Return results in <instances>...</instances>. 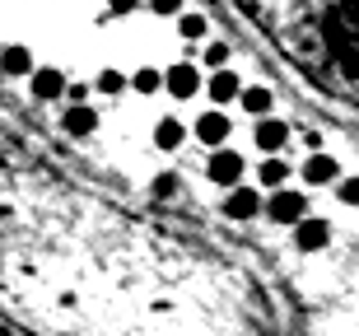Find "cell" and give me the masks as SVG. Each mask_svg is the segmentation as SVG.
<instances>
[{
  "label": "cell",
  "instance_id": "cb8c5ba5",
  "mask_svg": "<svg viewBox=\"0 0 359 336\" xmlns=\"http://www.w3.org/2000/svg\"><path fill=\"white\" fill-rule=\"evenodd\" d=\"M145 0H107V10L112 14H131V10H140Z\"/></svg>",
  "mask_w": 359,
  "mask_h": 336
},
{
  "label": "cell",
  "instance_id": "5bb4252c",
  "mask_svg": "<svg viewBox=\"0 0 359 336\" xmlns=\"http://www.w3.org/2000/svg\"><path fill=\"white\" fill-rule=\"evenodd\" d=\"M243 112H252V117H266L271 112V103H276V94H271L266 84H252V89H243Z\"/></svg>",
  "mask_w": 359,
  "mask_h": 336
},
{
  "label": "cell",
  "instance_id": "6da1fadb",
  "mask_svg": "<svg viewBox=\"0 0 359 336\" xmlns=\"http://www.w3.org/2000/svg\"><path fill=\"white\" fill-rule=\"evenodd\" d=\"M238 10L304 80L359 103V0H238Z\"/></svg>",
  "mask_w": 359,
  "mask_h": 336
},
{
  "label": "cell",
  "instance_id": "ffe728a7",
  "mask_svg": "<svg viewBox=\"0 0 359 336\" xmlns=\"http://www.w3.org/2000/svg\"><path fill=\"white\" fill-rule=\"evenodd\" d=\"M126 75H121V70H103V75H98V94H121V89H126Z\"/></svg>",
  "mask_w": 359,
  "mask_h": 336
},
{
  "label": "cell",
  "instance_id": "d6986e66",
  "mask_svg": "<svg viewBox=\"0 0 359 336\" xmlns=\"http://www.w3.org/2000/svg\"><path fill=\"white\" fill-rule=\"evenodd\" d=\"M177 187H182V177H177V173H159L154 182H149V191H154L159 201H173V196H177Z\"/></svg>",
  "mask_w": 359,
  "mask_h": 336
},
{
  "label": "cell",
  "instance_id": "7402d4cb",
  "mask_svg": "<svg viewBox=\"0 0 359 336\" xmlns=\"http://www.w3.org/2000/svg\"><path fill=\"white\" fill-rule=\"evenodd\" d=\"M346 206H359V177H341V191H336Z\"/></svg>",
  "mask_w": 359,
  "mask_h": 336
},
{
  "label": "cell",
  "instance_id": "277c9868",
  "mask_svg": "<svg viewBox=\"0 0 359 336\" xmlns=\"http://www.w3.org/2000/svg\"><path fill=\"white\" fill-rule=\"evenodd\" d=\"M262 210H266V206H262V191H252V187H229V196H224V215L229 220L248 224V220H257Z\"/></svg>",
  "mask_w": 359,
  "mask_h": 336
},
{
  "label": "cell",
  "instance_id": "4fadbf2b",
  "mask_svg": "<svg viewBox=\"0 0 359 336\" xmlns=\"http://www.w3.org/2000/svg\"><path fill=\"white\" fill-rule=\"evenodd\" d=\"M61 126H66V135H93V131H98V112H93L89 103H75Z\"/></svg>",
  "mask_w": 359,
  "mask_h": 336
},
{
  "label": "cell",
  "instance_id": "603a6c76",
  "mask_svg": "<svg viewBox=\"0 0 359 336\" xmlns=\"http://www.w3.org/2000/svg\"><path fill=\"white\" fill-rule=\"evenodd\" d=\"M154 14H182V0H145Z\"/></svg>",
  "mask_w": 359,
  "mask_h": 336
},
{
  "label": "cell",
  "instance_id": "8992f818",
  "mask_svg": "<svg viewBox=\"0 0 359 336\" xmlns=\"http://www.w3.org/2000/svg\"><path fill=\"white\" fill-rule=\"evenodd\" d=\"M294 243H299V253H322L327 243H332V224L327 220H299L294 224Z\"/></svg>",
  "mask_w": 359,
  "mask_h": 336
},
{
  "label": "cell",
  "instance_id": "3957f363",
  "mask_svg": "<svg viewBox=\"0 0 359 336\" xmlns=\"http://www.w3.org/2000/svg\"><path fill=\"white\" fill-rule=\"evenodd\" d=\"M266 215L276 220V224H299V220L308 215V196H304V191L276 187V191H271V201H266Z\"/></svg>",
  "mask_w": 359,
  "mask_h": 336
},
{
  "label": "cell",
  "instance_id": "30bf717a",
  "mask_svg": "<svg viewBox=\"0 0 359 336\" xmlns=\"http://www.w3.org/2000/svg\"><path fill=\"white\" fill-rule=\"evenodd\" d=\"M0 70H5V75H10V80H24V75H33V52H28L24 42H10V47H5V52H0Z\"/></svg>",
  "mask_w": 359,
  "mask_h": 336
},
{
  "label": "cell",
  "instance_id": "ba28073f",
  "mask_svg": "<svg viewBox=\"0 0 359 336\" xmlns=\"http://www.w3.org/2000/svg\"><path fill=\"white\" fill-rule=\"evenodd\" d=\"M336 177H341V163H336L332 154H308L304 159V182L308 187H327Z\"/></svg>",
  "mask_w": 359,
  "mask_h": 336
},
{
  "label": "cell",
  "instance_id": "2e32d148",
  "mask_svg": "<svg viewBox=\"0 0 359 336\" xmlns=\"http://www.w3.org/2000/svg\"><path fill=\"white\" fill-rule=\"evenodd\" d=\"M285 177H290V163L280 154H266L262 159V187H285Z\"/></svg>",
  "mask_w": 359,
  "mask_h": 336
},
{
  "label": "cell",
  "instance_id": "5b68a950",
  "mask_svg": "<svg viewBox=\"0 0 359 336\" xmlns=\"http://www.w3.org/2000/svg\"><path fill=\"white\" fill-rule=\"evenodd\" d=\"M163 89L173 98H191L201 89V70H196V61H177V66H168L163 70Z\"/></svg>",
  "mask_w": 359,
  "mask_h": 336
},
{
  "label": "cell",
  "instance_id": "52a82bcc",
  "mask_svg": "<svg viewBox=\"0 0 359 336\" xmlns=\"http://www.w3.org/2000/svg\"><path fill=\"white\" fill-rule=\"evenodd\" d=\"M252 135H257V145L266 149V154H280V149H285V140H290V126L266 112V117H257V131Z\"/></svg>",
  "mask_w": 359,
  "mask_h": 336
},
{
  "label": "cell",
  "instance_id": "d4e9b609",
  "mask_svg": "<svg viewBox=\"0 0 359 336\" xmlns=\"http://www.w3.org/2000/svg\"><path fill=\"white\" fill-rule=\"evenodd\" d=\"M66 98L70 103H84L89 98V84H66Z\"/></svg>",
  "mask_w": 359,
  "mask_h": 336
},
{
  "label": "cell",
  "instance_id": "8fae6325",
  "mask_svg": "<svg viewBox=\"0 0 359 336\" xmlns=\"http://www.w3.org/2000/svg\"><path fill=\"white\" fill-rule=\"evenodd\" d=\"M28 80H33V94H38L42 103H47V98H61V94H66V75H61L56 66H42V70H33Z\"/></svg>",
  "mask_w": 359,
  "mask_h": 336
},
{
  "label": "cell",
  "instance_id": "9a60e30c",
  "mask_svg": "<svg viewBox=\"0 0 359 336\" xmlns=\"http://www.w3.org/2000/svg\"><path fill=\"white\" fill-rule=\"evenodd\" d=\"M182 140H187V126L177 117H163L159 126H154V145H159V149H177Z\"/></svg>",
  "mask_w": 359,
  "mask_h": 336
},
{
  "label": "cell",
  "instance_id": "ac0fdd59",
  "mask_svg": "<svg viewBox=\"0 0 359 336\" xmlns=\"http://www.w3.org/2000/svg\"><path fill=\"white\" fill-rule=\"evenodd\" d=\"M205 28H210V24H205V14H196V10L177 14V33H182L187 42H201V38H205Z\"/></svg>",
  "mask_w": 359,
  "mask_h": 336
},
{
  "label": "cell",
  "instance_id": "7c38bea8",
  "mask_svg": "<svg viewBox=\"0 0 359 336\" xmlns=\"http://www.w3.org/2000/svg\"><path fill=\"white\" fill-rule=\"evenodd\" d=\"M205 89H210V98H215V103H233V98L243 94L238 75H233V70H229V66H219V70H215L210 80H205Z\"/></svg>",
  "mask_w": 359,
  "mask_h": 336
},
{
  "label": "cell",
  "instance_id": "44dd1931",
  "mask_svg": "<svg viewBox=\"0 0 359 336\" xmlns=\"http://www.w3.org/2000/svg\"><path fill=\"white\" fill-rule=\"evenodd\" d=\"M205 66H210V70L229 66V42H210V47H205Z\"/></svg>",
  "mask_w": 359,
  "mask_h": 336
},
{
  "label": "cell",
  "instance_id": "7a4b0ae2",
  "mask_svg": "<svg viewBox=\"0 0 359 336\" xmlns=\"http://www.w3.org/2000/svg\"><path fill=\"white\" fill-rule=\"evenodd\" d=\"M243 154H233L229 145H215V154H210V163H205V173H210V182L215 187H238V177H243Z\"/></svg>",
  "mask_w": 359,
  "mask_h": 336
},
{
  "label": "cell",
  "instance_id": "9c48e42d",
  "mask_svg": "<svg viewBox=\"0 0 359 336\" xmlns=\"http://www.w3.org/2000/svg\"><path fill=\"white\" fill-rule=\"evenodd\" d=\"M229 126H233V121L215 108V112H205V117H196V140H201V145H210V149L224 145V140H229Z\"/></svg>",
  "mask_w": 359,
  "mask_h": 336
},
{
  "label": "cell",
  "instance_id": "e0dca14e",
  "mask_svg": "<svg viewBox=\"0 0 359 336\" xmlns=\"http://www.w3.org/2000/svg\"><path fill=\"white\" fill-rule=\"evenodd\" d=\"M131 89H135V94H159V89H163V70L140 66V70L131 75Z\"/></svg>",
  "mask_w": 359,
  "mask_h": 336
}]
</instances>
